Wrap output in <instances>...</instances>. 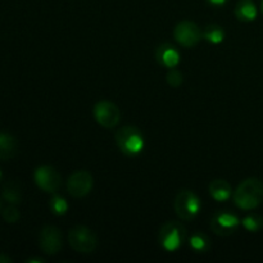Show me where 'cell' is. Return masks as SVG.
Segmentation results:
<instances>
[{
    "label": "cell",
    "mask_w": 263,
    "mask_h": 263,
    "mask_svg": "<svg viewBox=\"0 0 263 263\" xmlns=\"http://www.w3.org/2000/svg\"><path fill=\"white\" fill-rule=\"evenodd\" d=\"M263 202V182L257 177H249L240 182L234 193V203L244 211L256 210Z\"/></svg>",
    "instance_id": "obj_1"
},
{
    "label": "cell",
    "mask_w": 263,
    "mask_h": 263,
    "mask_svg": "<svg viewBox=\"0 0 263 263\" xmlns=\"http://www.w3.org/2000/svg\"><path fill=\"white\" fill-rule=\"evenodd\" d=\"M116 144L123 154L128 157H136L144 151L145 141L139 128L134 126H123L116 133Z\"/></svg>",
    "instance_id": "obj_2"
},
{
    "label": "cell",
    "mask_w": 263,
    "mask_h": 263,
    "mask_svg": "<svg viewBox=\"0 0 263 263\" xmlns=\"http://www.w3.org/2000/svg\"><path fill=\"white\" fill-rule=\"evenodd\" d=\"M187 238V230L179 221H168L161 228L158 234V241L162 248L167 252H175L185 243Z\"/></svg>",
    "instance_id": "obj_3"
},
{
    "label": "cell",
    "mask_w": 263,
    "mask_h": 263,
    "mask_svg": "<svg viewBox=\"0 0 263 263\" xmlns=\"http://www.w3.org/2000/svg\"><path fill=\"white\" fill-rule=\"evenodd\" d=\"M176 215L184 221H192L199 215L202 210V203L199 197L192 190H181L177 193L174 202Z\"/></svg>",
    "instance_id": "obj_4"
},
{
    "label": "cell",
    "mask_w": 263,
    "mask_h": 263,
    "mask_svg": "<svg viewBox=\"0 0 263 263\" xmlns=\"http://www.w3.org/2000/svg\"><path fill=\"white\" fill-rule=\"evenodd\" d=\"M68 243L77 253L89 254L97 249L98 238L92 230L82 225L72 228L68 233Z\"/></svg>",
    "instance_id": "obj_5"
},
{
    "label": "cell",
    "mask_w": 263,
    "mask_h": 263,
    "mask_svg": "<svg viewBox=\"0 0 263 263\" xmlns=\"http://www.w3.org/2000/svg\"><path fill=\"white\" fill-rule=\"evenodd\" d=\"M94 117L95 121L99 123L102 127L112 130L120 123L121 110L115 103L109 100H100L94 105Z\"/></svg>",
    "instance_id": "obj_6"
},
{
    "label": "cell",
    "mask_w": 263,
    "mask_h": 263,
    "mask_svg": "<svg viewBox=\"0 0 263 263\" xmlns=\"http://www.w3.org/2000/svg\"><path fill=\"white\" fill-rule=\"evenodd\" d=\"M211 230L218 236H230L238 230L240 220L230 211H220L216 212L211 218Z\"/></svg>",
    "instance_id": "obj_7"
},
{
    "label": "cell",
    "mask_w": 263,
    "mask_h": 263,
    "mask_svg": "<svg viewBox=\"0 0 263 263\" xmlns=\"http://www.w3.org/2000/svg\"><path fill=\"white\" fill-rule=\"evenodd\" d=\"M175 40L184 48H193L203 39V32L199 26L192 21H182L177 23L174 30Z\"/></svg>",
    "instance_id": "obj_8"
},
{
    "label": "cell",
    "mask_w": 263,
    "mask_h": 263,
    "mask_svg": "<svg viewBox=\"0 0 263 263\" xmlns=\"http://www.w3.org/2000/svg\"><path fill=\"white\" fill-rule=\"evenodd\" d=\"M94 186V177L89 171H74L67 181V192L73 198L86 197Z\"/></svg>",
    "instance_id": "obj_9"
},
{
    "label": "cell",
    "mask_w": 263,
    "mask_h": 263,
    "mask_svg": "<svg viewBox=\"0 0 263 263\" xmlns=\"http://www.w3.org/2000/svg\"><path fill=\"white\" fill-rule=\"evenodd\" d=\"M39 246H40L41 251L46 254L54 256V254L59 253L61 249L63 248L62 231L55 226H44L40 231V235H39Z\"/></svg>",
    "instance_id": "obj_10"
},
{
    "label": "cell",
    "mask_w": 263,
    "mask_h": 263,
    "mask_svg": "<svg viewBox=\"0 0 263 263\" xmlns=\"http://www.w3.org/2000/svg\"><path fill=\"white\" fill-rule=\"evenodd\" d=\"M36 185L46 193H57L62 185V176L54 167L41 166L35 170L33 174Z\"/></svg>",
    "instance_id": "obj_11"
},
{
    "label": "cell",
    "mask_w": 263,
    "mask_h": 263,
    "mask_svg": "<svg viewBox=\"0 0 263 263\" xmlns=\"http://www.w3.org/2000/svg\"><path fill=\"white\" fill-rule=\"evenodd\" d=\"M156 59L159 66L164 68H176L177 64L180 63V54L172 44L164 43L157 48Z\"/></svg>",
    "instance_id": "obj_12"
},
{
    "label": "cell",
    "mask_w": 263,
    "mask_h": 263,
    "mask_svg": "<svg viewBox=\"0 0 263 263\" xmlns=\"http://www.w3.org/2000/svg\"><path fill=\"white\" fill-rule=\"evenodd\" d=\"M18 152V141L13 135L2 133L0 135V158L2 161L12 159Z\"/></svg>",
    "instance_id": "obj_13"
},
{
    "label": "cell",
    "mask_w": 263,
    "mask_h": 263,
    "mask_svg": "<svg viewBox=\"0 0 263 263\" xmlns=\"http://www.w3.org/2000/svg\"><path fill=\"white\" fill-rule=\"evenodd\" d=\"M210 194L217 202H226L229 198L233 194V189H231L230 184L226 180H213L210 184Z\"/></svg>",
    "instance_id": "obj_14"
},
{
    "label": "cell",
    "mask_w": 263,
    "mask_h": 263,
    "mask_svg": "<svg viewBox=\"0 0 263 263\" xmlns=\"http://www.w3.org/2000/svg\"><path fill=\"white\" fill-rule=\"evenodd\" d=\"M235 15L243 22H252L257 18V7L251 0H240L235 7Z\"/></svg>",
    "instance_id": "obj_15"
},
{
    "label": "cell",
    "mask_w": 263,
    "mask_h": 263,
    "mask_svg": "<svg viewBox=\"0 0 263 263\" xmlns=\"http://www.w3.org/2000/svg\"><path fill=\"white\" fill-rule=\"evenodd\" d=\"M3 200H5L9 204L18 205L22 202V192H21L20 185L15 181H9L3 185Z\"/></svg>",
    "instance_id": "obj_16"
},
{
    "label": "cell",
    "mask_w": 263,
    "mask_h": 263,
    "mask_svg": "<svg viewBox=\"0 0 263 263\" xmlns=\"http://www.w3.org/2000/svg\"><path fill=\"white\" fill-rule=\"evenodd\" d=\"M189 246L195 253L204 254L208 253V251L211 249V240L205 234L195 233L190 236Z\"/></svg>",
    "instance_id": "obj_17"
},
{
    "label": "cell",
    "mask_w": 263,
    "mask_h": 263,
    "mask_svg": "<svg viewBox=\"0 0 263 263\" xmlns=\"http://www.w3.org/2000/svg\"><path fill=\"white\" fill-rule=\"evenodd\" d=\"M203 39L211 44H220L225 39V31L218 25H210L203 31Z\"/></svg>",
    "instance_id": "obj_18"
},
{
    "label": "cell",
    "mask_w": 263,
    "mask_h": 263,
    "mask_svg": "<svg viewBox=\"0 0 263 263\" xmlns=\"http://www.w3.org/2000/svg\"><path fill=\"white\" fill-rule=\"evenodd\" d=\"M241 225L249 233H257L263 228V217L257 213H252V215H248L243 218Z\"/></svg>",
    "instance_id": "obj_19"
},
{
    "label": "cell",
    "mask_w": 263,
    "mask_h": 263,
    "mask_svg": "<svg viewBox=\"0 0 263 263\" xmlns=\"http://www.w3.org/2000/svg\"><path fill=\"white\" fill-rule=\"evenodd\" d=\"M0 208H2L3 218H4V220L7 221L8 223L18 222L21 215H20V212H18L17 207H15L14 204H9V203H7L5 200H3Z\"/></svg>",
    "instance_id": "obj_20"
},
{
    "label": "cell",
    "mask_w": 263,
    "mask_h": 263,
    "mask_svg": "<svg viewBox=\"0 0 263 263\" xmlns=\"http://www.w3.org/2000/svg\"><path fill=\"white\" fill-rule=\"evenodd\" d=\"M49 207H50L51 212L55 216H63L68 211V203H67V200L63 197H61L58 194H54L51 197L50 203H49Z\"/></svg>",
    "instance_id": "obj_21"
},
{
    "label": "cell",
    "mask_w": 263,
    "mask_h": 263,
    "mask_svg": "<svg viewBox=\"0 0 263 263\" xmlns=\"http://www.w3.org/2000/svg\"><path fill=\"white\" fill-rule=\"evenodd\" d=\"M166 79H167V82H168L170 86H172V87L181 86L182 82H184V76H182L181 72L176 68L170 69L168 73H167V76H166Z\"/></svg>",
    "instance_id": "obj_22"
},
{
    "label": "cell",
    "mask_w": 263,
    "mask_h": 263,
    "mask_svg": "<svg viewBox=\"0 0 263 263\" xmlns=\"http://www.w3.org/2000/svg\"><path fill=\"white\" fill-rule=\"evenodd\" d=\"M207 2L212 5H223L228 0H207Z\"/></svg>",
    "instance_id": "obj_23"
},
{
    "label": "cell",
    "mask_w": 263,
    "mask_h": 263,
    "mask_svg": "<svg viewBox=\"0 0 263 263\" xmlns=\"http://www.w3.org/2000/svg\"><path fill=\"white\" fill-rule=\"evenodd\" d=\"M7 262L10 263V262H12V259H8L7 257H5V254L3 253L2 257H0V263H7Z\"/></svg>",
    "instance_id": "obj_24"
},
{
    "label": "cell",
    "mask_w": 263,
    "mask_h": 263,
    "mask_svg": "<svg viewBox=\"0 0 263 263\" xmlns=\"http://www.w3.org/2000/svg\"><path fill=\"white\" fill-rule=\"evenodd\" d=\"M43 262H44V259H35V258L28 259L27 261V263H43Z\"/></svg>",
    "instance_id": "obj_25"
},
{
    "label": "cell",
    "mask_w": 263,
    "mask_h": 263,
    "mask_svg": "<svg viewBox=\"0 0 263 263\" xmlns=\"http://www.w3.org/2000/svg\"><path fill=\"white\" fill-rule=\"evenodd\" d=\"M261 9H262V13H263V2H262V5H261Z\"/></svg>",
    "instance_id": "obj_26"
}]
</instances>
